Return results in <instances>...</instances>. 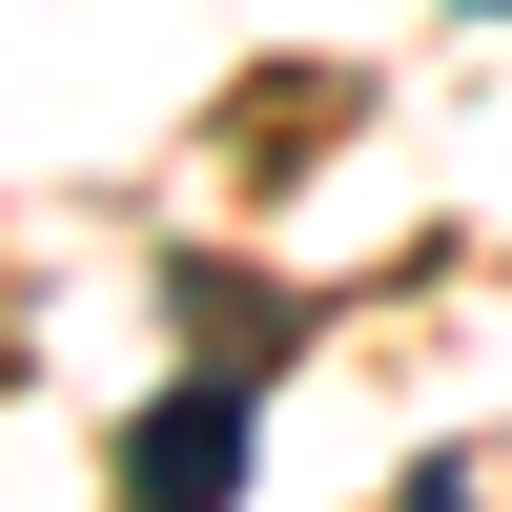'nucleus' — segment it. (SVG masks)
Listing matches in <instances>:
<instances>
[{"mask_svg":"<svg viewBox=\"0 0 512 512\" xmlns=\"http://www.w3.org/2000/svg\"><path fill=\"white\" fill-rule=\"evenodd\" d=\"M492 21H512V0H492Z\"/></svg>","mask_w":512,"mask_h":512,"instance_id":"obj_2","label":"nucleus"},{"mask_svg":"<svg viewBox=\"0 0 512 512\" xmlns=\"http://www.w3.org/2000/svg\"><path fill=\"white\" fill-rule=\"evenodd\" d=\"M123 512H246V369H205L123 431Z\"/></svg>","mask_w":512,"mask_h":512,"instance_id":"obj_1","label":"nucleus"}]
</instances>
